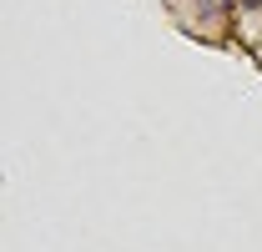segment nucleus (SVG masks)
Instances as JSON below:
<instances>
[{"instance_id":"f257e3e1","label":"nucleus","mask_w":262,"mask_h":252,"mask_svg":"<svg viewBox=\"0 0 262 252\" xmlns=\"http://www.w3.org/2000/svg\"><path fill=\"white\" fill-rule=\"evenodd\" d=\"M242 5H247V10H252V5H262V0H242Z\"/></svg>"}]
</instances>
